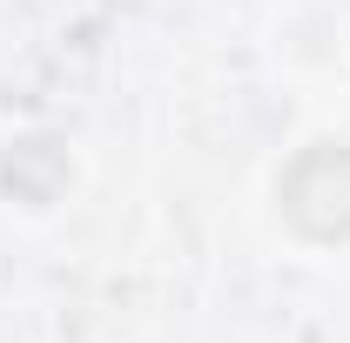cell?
<instances>
[{
	"label": "cell",
	"instance_id": "obj_2",
	"mask_svg": "<svg viewBox=\"0 0 350 343\" xmlns=\"http://www.w3.org/2000/svg\"><path fill=\"white\" fill-rule=\"evenodd\" d=\"M68 148L54 141V135H21V141H7V155H0V195L7 202H27V209H47V202H61L68 195Z\"/></svg>",
	"mask_w": 350,
	"mask_h": 343
},
{
	"label": "cell",
	"instance_id": "obj_1",
	"mask_svg": "<svg viewBox=\"0 0 350 343\" xmlns=\"http://www.w3.org/2000/svg\"><path fill=\"white\" fill-rule=\"evenodd\" d=\"M283 195V215L317 236V243H344L350 236V148L344 141H310L297 148V162L276 182Z\"/></svg>",
	"mask_w": 350,
	"mask_h": 343
}]
</instances>
